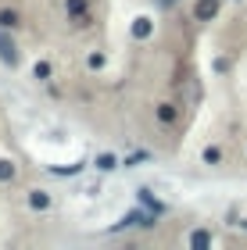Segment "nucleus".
I'll list each match as a JSON object with an SVG mask.
<instances>
[{
    "label": "nucleus",
    "instance_id": "f03ea898",
    "mask_svg": "<svg viewBox=\"0 0 247 250\" xmlns=\"http://www.w3.org/2000/svg\"><path fill=\"white\" fill-rule=\"evenodd\" d=\"M194 15H197V21H211V18L219 15V0H197Z\"/></svg>",
    "mask_w": 247,
    "mask_h": 250
},
{
    "label": "nucleus",
    "instance_id": "4468645a",
    "mask_svg": "<svg viewBox=\"0 0 247 250\" xmlns=\"http://www.w3.org/2000/svg\"><path fill=\"white\" fill-rule=\"evenodd\" d=\"M0 179H4V183L15 179V165H11V161H0Z\"/></svg>",
    "mask_w": 247,
    "mask_h": 250
},
{
    "label": "nucleus",
    "instance_id": "dca6fc26",
    "mask_svg": "<svg viewBox=\"0 0 247 250\" xmlns=\"http://www.w3.org/2000/svg\"><path fill=\"white\" fill-rule=\"evenodd\" d=\"M158 4H165V7H168V4H176V0H158Z\"/></svg>",
    "mask_w": 247,
    "mask_h": 250
},
{
    "label": "nucleus",
    "instance_id": "f257e3e1",
    "mask_svg": "<svg viewBox=\"0 0 247 250\" xmlns=\"http://www.w3.org/2000/svg\"><path fill=\"white\" fill-rule=\"evenodd\" d=\"M0 61L7 68H18V47H15V40L7 36V29H0Z\"/></svg>",
    "mask_w": 247,
    "mask_h": 250
},
{
    "label": "nucleus",
    "instance_id": "6e6552de",
    "mask_svg": "<svg viewBox=\"0 0 247 250\" xmlns=\"http://www.w3.org/2000/svg\"><path fill=\"white\" fill-rule=\"evenodd\" d=\"M50 172H54V175H75V172H83V161H75V165H61V168H54V165H50Z\"/></svg>",
    "mask_w": 247,
    "mask_h": 250
},
{
    "label": "nucleus",
    "instance_id": "7ed1b4c3",
    "mask_svg": "<svg viewBox=\"0 0 247 250\" xmlns=\"http://www.w3.org/2000/svg\"><path fill=\"white\" fill-rule=\"evenodd\" d=\"M29 208H32V211H47V208H50V193H47V189H32V193H29Z\"/></svg>",
    "mask_w": 247,
    "mask_h": 250
},
{
    "label": "nucleus",
    "instance_id": "ddd939ff",
    "mask_svg": "<svg viewBox=\"0 0 247 250\" xmlns=\"http://www.w3.org/2000/svg\"><path fill=\"white\" fill-rule=\"evenodd\" d=\"M32 75L36 79H50V61H40L36 68H32Z\"/></svg>",
    "mask_w": 247,
    "mask_h": 250
},
{
    "label": "nucleus",
    "instance_id": "1a4fd4ad",
    "mask_svg": "<svg viewBox=\"0 0 247 250\" xmlns=\"http://www.w3.org/2000/svg\"><path fill=\"white\" fill-rule=\"evenodd\" d=\"M133 36H151V21H147V18H140L136 25H133Z\"/></svg>",
    "mask_w": 247,
    "mask_h": 250
},
{
    "label": "nucleus",
    "instance_id": "f8f14e48",
    "mask_svg": "<svg viewBox=\"0 0 247 250\" xmlns=\"http://www.w3.org/2000/svg\"><path fill=\"white\" fill-rule=\"evenodd\" d=\"M208 243H211L208 232H194V236H190V247H208Z\"/></svg>",
    "mask_w": 247,
    "mask_h": 250
},
{
    "label": "nucleus",
    "instance_id": "2eb2a0df",
    "mask_svg": "<svg viewBox=\"0 0 247 250\" xmlns=\"http://www.w3.org/2000/svg\"><path fill=\"white\" fill-rule=\"evenodd\" d=\"M147 157H151L147 150H140V154H129V157H126V165L133 168V165H140V161H147Z\"/></svg>",
    "mask_w": 247,
    "mask_h": 250
},
{
    "label": "nucleus",
    "instance_id": "20e7f679",
    "mask_svg": "<svg viewBox=\"0 0 247 250\" xmlns=\"http://www.w3.org/2000/svg\"><path fill=\"white\" fill-rule=\"evenodd\" d=\"M68 18H72V25H83L86 21V0H68Z\"/></svg>",
    "mask_w": 247,
    "mask_h": 250
},
{
    "label": "nucleus",
    "instance_id": "39448f33",
    "mask_svg": "<svg viewBox=\"0 0 247 250\" xmlns=\"http://www.w3.org/2000/svg\"><path fill=\"white\" fill-rule=\"evenodd\" d=\"M140 204H143L147 211H154V214H161V211H165V204H161V200H154V193H151V189H140Z\"/></svg>",
    "mask_w": 247,
    "mask_h": 250
},
{
    "label": "nucleus",
    "instance_id": "9d476101",
    "mask_svg": "<svg viewBox=\"0 0 247 250\" xmlns=\"http://www.w3.org/2000/svg\"><path fill=\"white\" fill-rule=\"evenodd\" d=\"M158 118H161V122H176V107H172V104H161V107H158Z\"/></svg>",
    "mask_w": 247,
    "mask_h": 250
},
{
    "label": "nucleus",
    "instance_id": "0eeeda50",
    "mask_svg": "<svg viewBox=\"0 0 247 250\" xmlns=\"http://www.w3.org/2000/svg\"><path fill=\"white\" fill-rule=\"evenodd\" d=\"M97 168H100V172H111V168H118V157L115 154H100L97 157Z\"/></svg>",
    "mask_w": 247,
    "mask_h": 250
},
{
    "label": "nucleus",
    "instance_id": "9b49d317",
    "mask_svg": "<svg viewBox=\"0 0 247 250\" xmlns=\"http://www.w3.org/2000/svg\"><path fill=\"white\" fill-rule=\"evenodd\" d=\"M204 161H208V165H219V161H222V150H219V146H208V150H204Z\"/></svg>",
    "mask_w": 247,
    "mask_h": 250
},
{
    "label": "nucleus",
    "instance_id": "423d86ee",
    "mask_svg": "<svg viewBox=\"0 0 247 250\" xmlns=\"http://www.w3.org/2000/svg\"><path fill=\"white\" fill-rule=\"evenodd\" d=\"M18 25H22V18H18L11 7H4V11H0V29H18Z\"/></svg>",
    "mask_w": 247,
    "mask_h": 250
}]
</instances>
